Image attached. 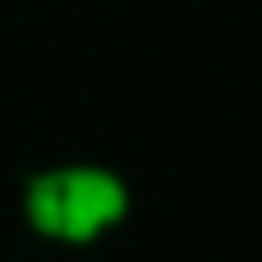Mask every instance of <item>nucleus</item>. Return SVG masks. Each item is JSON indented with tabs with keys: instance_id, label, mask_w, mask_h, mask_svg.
<instances>
[{
	"instance_id": "1",
	"label": "nucleus",
	"mask_w": 262,
	"mask_h": 262,
	"mask_svg": "<svg viewBox=\"0 0 262 262\" xmlns=\"http://www.w3.org/2000/svg\"><path fill=\"white\" fill-rule=\"evenodd\" d=\"M23 212L41 235L64 239V244H88L101 230L124 221L129 193L111 170L64 166V170H46V175L28 180Z\"/></svg>"
}]
</instances>
